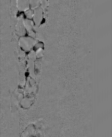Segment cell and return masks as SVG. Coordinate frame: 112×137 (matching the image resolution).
I'll return each instance as SVG.
<instances>
[{"label": "cell", "mask_w": 112, "mask_h": 137, "mask_svg": "<svg viewBox=\"0 0 112 137\" xmlns=\"http://www.w3.org/2000/svg\"><path fill=\"white\" fill-rule=\"evenodd\" d=\"M24 14H21L17 18V21L15 26V33L20 37L25 36L27 33L25 25Z\"/></svg>", "instance_id": "obj_2"}, {"label": "cell", "mask_w": 112, "mask_h": 137, "mask_svg": "<svg viewBox=\"0 0 112 137\" xmlns=\"http://www.w3.org/2000/svg\"><path fill=\"white\" fill-rule=\"evenodd\" d=\"M36 134V130L32 124L29 125L22 133L21 137H30L34 136Z\"/></svg>", "instance_id": "obj_4"}, {"label": "cell", "mask_w": 112, "mask_h": 137, "mask_svg": "<svg viewBox=\"0 0 112 137\" xmlns=\"http://www.w3.org/2000/svg\"><path fill=\"white\" fill-rule=\"evenodd\" d=\"M44 46V44L41 42H39L37 44H36L34 46L33 49L36 51L38 49L40 48H43Z\"/></svg>", "instance_id": "obj_13"}, {"label": "cell", "mask_w": 112, "mask_h": 137, "mask_svg": "<svg viewBox=\"0 0 112 137\" xmlns=\"http://www.w3.org/2000/svg\"><path fill=\"white\" fill-rule=\"evenodd\" d=\"M34 137V136H31V137Z\"/></svg>", "instance_id": "obj_19"}, {"label": "cell", "mask_w": 112, "mask_h": 137, "mask_svg": "<svg viewBox=\"0 0 112 137\" xmlns=\"http://www.w3.org/2000/svg\"><path fill=\"white\" fill-rule=\"evenodd\" d=\"M19 44L24 51L29 52L33 50L36 43L33 38L29 36H24L19 38Z\"/></svg>", "instance_id": "obj_1"}, {"label": "cell", "mask_w": 112, "mask_h": 137, "mask_svg": "<svg viewBox=\"0 0 112 137\" xmlns=\"http://www.w3.org/2000/svg\"><path fill=\"white\" fill-rule=\"evenodd\" d=\"M32 104V101L30 99L25 98L21 101V104L22 106L25 108H28L30 107Z\"/></svg>", "instance_id": "obj_8"}, {"label": "cell", "mask_w": 112, "mask_h": 137, "mask_svg": "<svg viewBox=\"0 0 112 137\" xmlns=\"http://www.w3.org/2000/svg\"><path fill=\"white\" fill-rule=\"evenodd\" d=\"M47 4H48V1L46 0L41 1L40 7L44 10L47 7Z\"/></svg>", "instance_id": "obj_12"}, {"label": "cell", "mask_w": 112, "mask_h": 137, "mask_svg": "<svg viewBox=\"0 0 112 137\" xmlns=\"http://www.w3.org/2000/svg\"><path fill=\"white\" fill-rule=\"evenodd\" d=\"M35 51L37 58H41L43 56L44 54V50L42 48H40L38 49Z\"/></svg>", "instance_id": "obj_10"}, {"label": "cell", "mask_w": 112, "mask_h": 137, "mask_svg": "<svg viewBox=\"0 0 112 137\" xmlns=\"http://www.w3.org/2000/svg\"><path fill=\"white\" fill-rule=\"evenodd\" d=\"M28 57L29 59H30L32 61L35 60L37 58L36 54L34 50H33L29 52L28 55Z\"/></svg>", "instance_id": "obj_11"}, {"label": "cell", "mask_w": 112, "mask_h": 137, "mask_svg": "<svg viewBox=\"0 0 112 137\" xmlns=\"http://www.w3.org/2000/svg\"><path fill=\"white\" fill-rule=\"evenodd\" d=\"M41 1H29L30 8L34 10L40 7Z\"/></svg>", "instance_id": "obj_7"}, {"label": "cell", "mask_w": 112, "mask_h": 137, "mask_svg": "<svg viewBox=\"0 0 112 137\" xmlns=\"http://www.w3.org/2000/svg\"><path fill=\"white\" fill-rule=\"evenodd\" d=\"M29 83H30V85L32 87L34 86L35 85V81L33 78L30 79V81H29Z\"/></svg>", "instance_id": "obj_16"}, {"label": "cell", "mask_w": 112, "mask_h": 137, "mask_svg": "<svg viewBox=\"0 0 112 137\" xmlns=\"http://www.w3.org/2000/svg\"><path fill=\"white\" fill-rule=\"evenodd\" d=\"M33 39L34 40L35 43H36V44H37L39 43V40L36 37V38H35Z\"/></svg>", "instance_id": "obj_17"}, {"label": "cell", "mask_w": 112, "mask_h": 137, "mask_svg": "<svg viewBox=\"0 0 112 137\" xmlns=\"http://www.w3.org/2000/svg\"><path fill=\"white\" fill-rule=\"evenodd\" d=\"M34 25V23L32 20L27 18L25 19V25L27 34L33 31V27Z\"/></svg>", "instance_id": "obj_6"}, {"label": "cell", "mask_w": 112, "mask_h": 137, "mask_svg": "<svg viewBox=\"0 0 112 137\" xmlns=\"http://www.w3.org/2000/svg\"><path fill=\"white\" fill-rule=\"evenodd\" d=\"M33 21L35 25L40 26L42 23L43 17V10L40 7L35 9Z\"/></svg>", "instance_id": "obj_3"}, {"label": "cell", "mask_w": 112, "mask_h": 137, "mask_svg": "<svg viewBox=\"0 0 112 137\" xmlns=\"http://www.w3.org/2000/svg\"><path fill=\"white\" fill-rule=\"evenodd\" d=\"M39 26L38 25H35L33 27V30L35 31L38 32L39 30Z\"/></svg>", "instance_id": "obj_15"}, {"label": "cell", "mask_w": 112, "mask_h": 137, "mask_svg": "<svg viewBox=\"0 0 112 137\" xmlns=\"http://www.w3.org/2000/svg\"><path fill=\"white\" fill-rule=\"evenodd\" d=\"M23 95L22 94H20L18 97V99L19 100H23Z\"/></svg>", "instance_id": "obj_18"}, {"label": "cell", "mask_w": 112, "mask_h": 137, "mask_svg": "<svg viewBox=\"0 0 112 137\" xmlns=\"http://www.w3.org/2000/svg\"><path fill=\"white\" fill-rule=\"evenodd\" d=\"M25 15L27 18L31 20L33 19L34 16V11L30 8L29 9L24 12Z\"/></svg>", "instance_id": "obj_9"}, {"label": "cell", "mask_w": 112, "mask_h": 137, "mask_svg": "<svg viewBox=\"0 0 112 137\" xmlns=\"http://www.w3.org/2000/svg\"><path fill=\"white\" fill-rule=\"evenodd\" d=\"M28 36L34 39L36 37V33L33 31L28 34Z\"/></svg>", "instance_id": "obj_14"}, {"label": "cell", "mask_w": 112, "mask_h": 137, "mask_svg": "<svg viewBox=\"0 0 112 137\" xmlns=\"http://www.w3.org/2000/svg\"><path fill=\"white\" fill-rule=\"evenodd\" d=\"M17 8L20 12H25L30 9L29 1H16Z\"/></svg>", "instance_id": "obj_5"}]
</instances>
